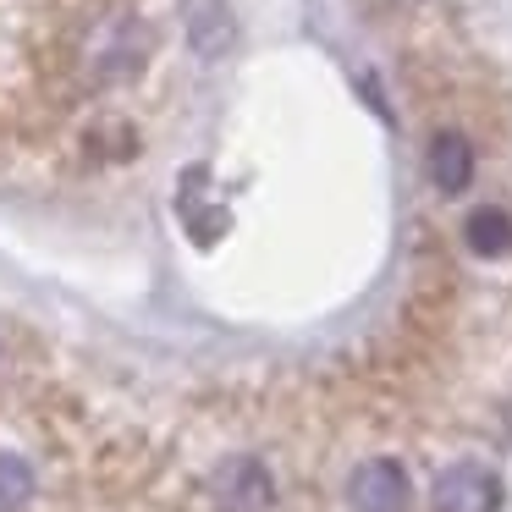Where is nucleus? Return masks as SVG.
Masks as SVG:
<instances>
[{"instance_id":"f257e3e1","label":"nucleus","mask_w":512,"mask_h":512,"mask_svg":"<svg viewBox=\"0 0 512 512\" xmlns=\"http://www.w3.org/2000/svg\"><path fill=\"white\" fill-rule=\"evenodd\" d=\"M78 61V78H89L94 89H116V83H133L138 72L155 61V28L133 12H100L72 45Z\"/></svg>"},{"instance_id":"f03ea898","label":"nucleus","mask_w":512,"mask_h":512,"mask_svg":"<svg viewBox=\"0 0 512 512\" xmlns=\"http://www.w3.org/2000/svg\"><path fill=\"white\" fill-rule=\"evenodd\" d=\"M210 501L215 512H270L276 507V479H270L265 457L237 452L210 474Z\"/></svg>"},{"instance_id":"7ed1b4c3","label":"nucleus","mask_w":512,"mask_h":512,"mask_svg":"<svg viewBox=\"0 0 512 512\" xmlns=\"http://www.w3.org/2000/svg\"><path fill=\"white\" fill-rule=\"evenodd\" d=\"M347 507L353 512H408V468L397 457H364L347 474Z\"/></svg>"},{"instance_id":"20e7f679","label":"nucleus","mask_w":512,"mask_h":512,"mask_svg":"<svg viewBox=\"0 0 512 512\" xmlns=\"http://www.w3.org/2000/svg\"><path fill=\"white\" fill-rule=\"evenodd\" d=\"M435 512H496L501 507V479L485 463H452L435 474L430 490Z\"/></svg>"},{"instance_id":"39448f33","label":"nucleus","mask_w":512,"mask_h":512,"mask_svg":"<svg viewBox=\"0 0 512 512\" xmlns=\"http://www.w3.org/2000/svg\"><path fill=\"white\" fill-rule=\"evenodd\" d=\"M424 171H430V182L441 193H463L474 182V144L457 127H441L430 138V149H424Z\"/></svg>"},{"instance_id":"423d86ee","label":"nucleus","mask_w":512,"mask_h":512,"mask_svg":"<svg viewBox=\"0 0 512 512\" xmlns=\"http://www.w3.org/2000/svg\"><path fill=\"white\" fill-rule=\"evenodd\" d=\"M188 39L199 56H221L232 50L237 23H232V6L226 0H188Z\"/></svg>"},{"instance_id":"0eeeda50","label":"nucleus","mask_w":512,"mask_h":512,"mask_svg":"<svg viewBox=\"0 0 512 512\" xmlns=\"http://www.w3.org/2000/svg\"><path fill=\"white\" fill-rule=\"evenodd\" d=\"M463 243L474 248L479 259H501L512 254V215L496 210V204H485V210H474L463 221Z\"/></svg>"},{"instance_id":"6e6552de","label":"nucleus","mask_w":512,"mask_h":512,"mask_svg":"<svg viewBox=\"0 0 512 512\" xmlns=\"http://www.w3.org/2000/svg\"><path fill=\"white\" fill-rule=\"evenodd\" d=\"M83 149H89L100 166H116V160H133L138 133H133V122H127V116H100V122L83 127Z\"/></svg>"},{"instance_id":"1a4fd4ad","label":"nucleus","mask_w":512,"mask_h":512,"mask_svg":"<svg viewBox=\"0 0 512 512\" xmlns=\"http://www.w3.org/2000/svg\"><path fill=\"white\" fill-rule=\"evenodd\" d=\"M34 501V468L17 452H0V512H23Z\"/></svg>"}]
</instances>
